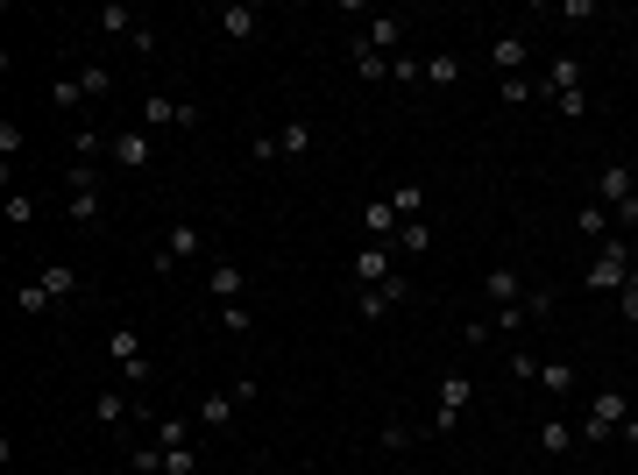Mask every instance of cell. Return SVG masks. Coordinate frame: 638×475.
I'll return each mask as SVG.
<instances>
[{
    "label": "cell",
    "mask_w": 638,
    "mask_h": 475,
    "mask_svg": "<svg viewBox=\"0 0 638 475\" xmlns=\"http://www.w3.org/2000/svg\"><path fill=\"white\" fill-rule=\"evenodd\" d=\"M631 263H638V249H631V234H610V242H596V256H589V291L596 298H617L624 291V277H631Z\"/></svg>",
    "instance_id": "6da1fadb"
},
{
    "label": "cell",
    "mask_w": 638,
    "mask_h": 475,
    "mask_svg": "<svg viewBox=\"0 0 638 475\" xmlns=\"http://www.w3.org/2000/svg\"><path fill=\"white\" fill-rule=\"evenodd\" d=\"M631 419V398H624V390H596V398H589V419H582V440H617V426Z\"/></svg>",
    "instance_id": "7a4b0ae2"
},
{
    "label": "cell",
    "mask_w": 638,
    "mask_h": 475,
    "mask_svg": "<svg viewBox=\"0 0 638 475\" xmlns=\"http://www.w3.org/2000/svg\"><path fill=\"white\" fill-rule=\"evenodd\" d=\"M206 107L199 100H171V93H149L142 100V128H199Z\"/></svg>",
    "instance_id": "3957f363"
},
{
    "label": "cell",
    "mask_w": 638,
    "mask_h": 475,
    "mask_svg": "<svg viewBox=\"0 0 638 475\" xmlns=\"http://www.w3.org/2000/svg\"><path fill=\"white\" fill-rule=\"evenodd\" d=\"M468 398H475V383H468V369H454V376L440 383V405H433L426 433H454V426H461V412H468Z\"/></svg>",
    "instance_id": "277c9868"
},
{
    "label": "cell",
    "mask_w": 638,
    "mask_h": 475,
    "mask_svg": "<svg viewBox=\"0 0 638 475\" xmlns=\"http://www.w3.org/2000/svg\"><path fill=\"white\" fill-rule=\"evenodd\" d=\"M199 249H206V234H199L192 220H171V227H164V242H156V270L171 277V270H178V263H192Z\"/></svg>",
    "instance_id": "5b68a950"
},
{
    "label": "cell",
    "mask_w": 638,
    "mask_h": 475,
    "mask_svg": "<svg viewBox=\"0 0 638 475\" xmlns=\"http://www.w3.org/2000/svg\"><path fill=\"white\" fill-rule=\"evenodd\" d=\"M596 206H610V220L638 206V178H631V164H603V171H596Z\"/></svg>",
    "instance_id": "8992f818"
},
{
    "label": "cell",
    "mask_w": 638,
    "mask_h": 475,
    "mask_svg": "<svg viewBox=\"0 0 638 475\" xmlns=\"http://www.w3.org/2000/svg\"><path fill=\"white\" fill-rule=\"evenodd\" d=\"M405 291H412V277H405V270L383 277V284H362V291H355V320H383L390 305H405Z\"/></svg>",
    "instance_id": "52a82bcc"
},
{
    "label": "cell",
    "mask_w": 638,
    "mask_h": 475,
    "mask_svg": "<svg viewBox=\"0 0 638 475\" xmlns=\"http://www.w3.org/2000/svg\"><path fill=\"white\" fill-rule=\"evenodd\" d=\"M64 199H71V220L93 227V220H100V171H93V164H71V192H64Z\"/></svg>",
    "instance_id": "ba28073f"
},
{
    "label": "cell",
    "mask_w": 638,
    "mask_h": 475,
    "mask_svg": "<svg viewBox=\"0 0 638 475\" xmlns=\"http://www.w3.org/2000/svg\"><path fill=\"white\" fill-rule=\"evenodd\" d=\"M107 355H114V369H128V383H149V362H142V334L135 327H107Z\"/></svg>",
    "instance_id": "9c48e42d"
},
{
    "label": "cell",
    "mask_w": 638,
    "mask_h": 475,
    "mask_svg": "<svg viewBox=\"0 0 638 475\" xmlns=\"http://www.w3.org/2000/svg\"><path fill=\"white\" fill-rule=\"evenodd\" d=\"M107 156L121 171H149L156 164V142H149V128H128V135H107Z\"/></svg>",
    "instance_id": "30bf717a"
},
{
    "label": "cell",
    "mask_w": 638,
    "mask_h": 475,
    "mask_svg": "<svg viewBox=\"0 0 638 475\" xmlns=\"http://www.w3.org/2000/svg\"><path fill=\"white\" fill-rule=\"evenodd\" d=\"M390 249H397V242H362V249H355V291L397 277V270H390Z\"/></svg>",
    "instance_id": "8fae6325"
},
{
    "label": "cell",
    "mask_w": 638,
    "mask_h": 475,
    "mask_svg": "<svg viewBox=\"0 0 638 475\" xmlns=\"http://www.w3.org/2000/svg\"><path fill=\"white\" fill-rule=\"evenodd\" d=\"M483 298H490V305H525V277H518L511 263H490V270H483Z\"/></svg>",
    "instance_id": "7c38bea8"
},
{
    "label": "cell",
    "mask_w": 638,
    "mask_h": 475,
    "mask_svg": "<svg viewBox=\"0 0 638 475\" xmlns=\"http://www.w3.org/2000/svg\"><path fill=\"white\" fill-rule=\"evenodd\" d=\"M362 50H383V57H397V43H405V22H397V15H369V29L355 36Z\"/></svg>",
    "instance_id": "4fadbf2b"
},
{
    "label": "cell",
    "mask_w": 638,
    "mask_h": 475,
    "mask_svg": "<svg viewBox=\"0 0 638 475\" xmlns=\"http://www.w3.org/2000/svg\"><path fill=\"white\" fill-rule=\"evenodd\" d=\"M206 284H213V298H220V305H242V263H234V256H213Z\"/></svg>",
    "instance_id": "5bb4252c"
},
{
    "label": "cell",
    "mask_w": 638,
    "mask_h": 475,
    "mask_svg": "<svg viewBox=\"0 0 638 475\" xmlns=\"http://www.w3.org/2000/svg\"><path fill=\"white\" fill-rule=\"evenodd\" d=\"M213 29H220L227 43H256L263 15H256V8H220V15H213Z\"/></svg>",
    "instance_id": "9a60e30c"
},
{
    "label": "cell",
    "mask_w": 638,
    "mask_h": 475,
    "mask_svg": "<svg viewBox=\"0 0 638 475\" xmlns=\"http://www.w3.org/2000/svg\"><path fill=\"white\" fill-rule=\"evenodd\" d=\"M397 227H405V220H397L390 199H369L362 206V234H369V242H397Z\"/></svg>",
    "instance_id": "2e32d148"
},
{
    "label": "cell",
    "mask_w": 638,
    "mask_h": 475,
    "mask_svg": "<svg viewBox=\"0 0 638 475\" xmlns=\"http://www.w3.org/2000/svg\"><path fill=\"white\" fill-rule=\"evenodd\" d=\"M539 86H546L553 100H568V93H582V64H575V57H553V64H546V78H539Z\"/></svg>",
    "instance_id": "e0dca14e"
},
{
    "label": "cell",
    "mask_w": 638,
    "mask_h": 475,
    "mask_svg": "<svg viewBox=\"0 0 638 475\" xmlns=\"http://www.w3.org/2000/svg\"><path fill=\"white\" fill-rule=\"evenodd\" d=\"M234 412H242V405H234V390H206V398H199V426H213V433H227Z\"/></svg>",
    "instance_id": "ac0fdd59"
},
{
    "label": "cell",
    "mask_w": 638,
    "mask_h": 475,
    "mask_svg": "<svg viewBox=\"0 0 638 475\" xmlns=\"http://www.w3.org/2000/svg\"><path fill=\"white\" fill-rule=\"evenodd\" d=\"M532 383H539V390H553V398H568V390H575L582 376H575V362H553V355H539V376H532Z\"/></svg>",
    "instance_id": "d6986e66"
},
{
    "label": "cell",
    "mask_w": 638,
    "mask_h": 475,
    "mask_svg": "<svg viewBox=\"0 0 638 475\" xmlns=\"http://www.w3.org/2000/svg\"><path fill=\"white\" fill-rule=\"evenodd\" d=\"M490 64H497L504 78H518V71H525V36H518V29H504V36L490 43Z\"/></svg>",
    "instance_id": "ffe728a7"
},
{
    "label": "cell",
    "mask_w": 638,
    "mask_h": 475,
    "mask_svg": "<svg viewBox=\"0 0 638 475\" xmlns=\"http://www.w3.org/2000/svg\"><path fill=\"white\" fill-rule=\"evenodd\" d=\"M532 440H539V454H546V461H561V454L575 447V426H568V419H539V433H532Z\"/></svg>",
    "instance_id": "44dd1931"
},
{
    "label": "cell",
    "mask_w": 638,
    "mask_h": 475,
    "mask_svg": "<svg viewBox=\"0 0 638 475\" xmlns=\"http://www.w3.org/2000/svg\"><path fill=\"white\" fill-rule=\"evenodd\" d=\"M575 227H582V242H610V234H617V220H610V206H596V199H582V213H575Z\"/></svg>",
    "instance_id": "7402d4cb"
},
{
    "label": "cell",
    "mask_w": 638,
    "mask_h": 475,
    "mask_svg": "<svg viewBox=\"0 0 638 475\" xmlns=\"http://www.w3.org/2000/svg\"><path fill=\"white\" fill-rule=\"evenodd\" d=\"M93 29H100V36H128V43H135V29H142V15H128V8H114V0H107V8L93 15Z\"/></svg>",
    "instance_id": "603a6c76"
},
{
    "label": "cell",
    "mask_w": 638,
    "mask_h": 475,
    "mask_svg": "<svg viewBox=\"0 0 638 475\" xmlns=\"http://www.w3.org/2000/svg\"><path fill=\"white\" fill-rule=\"evenodd\" d=\"M36 284H43L57 305H64V298H78V270H71V263H43V277H36Z\"/></svg>",
    "instance_id": "cb8c5ba5"
},
{
    "label": "cell",
    "mask_w": 638,
    "mask_h": 475,
    "mask_svg": "<svg viewBox=\"0 0 638 475\" xmlns=\"http://www.w3.org/2000/svg\"><path fill=\"white\" fill-rule=\"evenodd\" d=\"M383 199L397 206V220H426V185H390Z\"/></svg>",
    "instance_id": "d4e9b609"
},
{
    "label": "cell",
    "mask_w": 638,
    "mask_h": 475,
    "mask_svg": "<svg viewBox=\"0 0 638 475\" xmlns=\"http://www.w3.org/2000/svg\"><path fill=\"white\" fill-rule=\"evenodd\" d=\"M15 312H29V320H43V312H57V298L29 277V284H15Z\"/></svg>",
    "instance_id": "484cf974"
},
{
    "label": "cell",
    "mask_w": 638,
    "mask_h": 475,
    "mask_svg": "<svg viewBox=\"0 0 638 475\" xmlns=\"http://www.w3.org/2000/svg\"><path fill=\"white\" fill-rule=\"evenodd\" d=\"M426 64V86H454V78H461V57L454 50H433V57H419Z\"/></svg>",
    "instance_id": "4316f807"
},
{
    "label": "cell",
    "mask_w": 638,
    "mask_h": 475,
    "mask_svg": "<svg viewBox=\"0 0 638 475\" xmlns=\"http://www.w3.org/2000/svg\"><path fill=\"white\" fill-rule=\"evenodd\" d=\"M312 142H319V135H312L305 121H284V128H277V149H284V156H312Z\"/></svg>",
    "instance_id": "83f0119b"
},
{
    "label": "cell",
    "mask_w": 638,
    "mask_h": 475,
    "mask_svg": "<svg viewBox=\"0 0 638 475\" xmlns=\"http://www.w3.org/2000/svg\"><path fill=\"white\" fill-rule=\"evenodd\" d=\"M86 100H93V93L78 86V71H71V78H57V86H50V107H64V114H71V107H86Z\"/></svg>",
    "instance_id": "f1b7e54d"
},
{
    "label": "cell",
    "mask_w": 638,
    "mask_h": 475,
    "mask_svg": "<svg viewBox=\"0 0 638 475\" xmlns=\"http://www.w3.org/2000/svg\"><path fill=\"white\" fill-rule=\"evenodd\" d=\"M93 419H100V426H121V419H128V398H121V390H100V398H93Z\"/></svg>",
    "instance_id": "f546056e"
},
{
    "label": "cell",
    "mask_w": 638,
    "mask_h": 475,
    "mask_svg": "<svg viewBox=\"0 0 638 475\" xmlns=\"http://www.w3.org/2000/svg\"><path fill=\"white\" fill-rule=\"evenodd\" d=\"M78 86H86L93 100H107V93H114V71H107V64H78Z\"/></svg>",
    "instance_id": "4dcf8cb0"
},
{
    "label": "cell",
    "mask_w": 638,
    "mask_h": 475,
    "mask_svg": "<svg viewBox=\"0 0 638 475\" xmlns=\"http://www.w3.org/2000/svg\"><path fill=\"white\" fill-rule=\"evenodd\" d=\"M397 249L426 256V249H433V227H426V220H405V227H397Z\"/></svg>",
    "instance_id": "1f68e13d"
},
{
    "label": "cell",
    "mask_w": 638,
    "mask_h": 475,
    "mask_svg": "<svg viewBox=\"0 0 638 475\" xmlns=\"http://www.w3.org/2000/svg\"><path fill=\"white\" fill-rule=\"evenodd\" d=\"M156 447H192V419H156Z\"/></svg>",
    "instance_id": "d6a6232c"
},
{
    "label": "cell",
    "mask_w": 638,
    "mask_h": 475,
    "mask_svg": "<svg viewBox=\"0 0 638 475\" xmlns=\"http://www.w3.org/2000/svg\"><path fill=\"white\" fill-rule=\"evenodd\" d=\"M128 468L135 475H164V447H156V440L149 447H128Z\"/></svg>",
    "instance_id": "836d02e7"
},
{
    "label": "cell",
    "mask_w": 638,
    "mask_h": 475,
    "mask_svg": "<svg viewBox=\"0 0 638 475\" xmlns=\"http://www.w3.org/2000/svg\"><path fill=\"white\" fill-rule=\"evenodd\" d=\"M617 312H624V327L638 334V263H631V277H624V291H617Z\"/></svg>",
    "instance_id": "e575fe53"
},
{
    "label": "cell",
    "mask_w": 638,
    "mask_h": 475,
    "mask_svg": "<svg viewBox=\"0 0 638 475\" xmlns=\"http://www.w3.org/2000/svg\"><path fill=\"white\" fill-rule=\"evenodd\" d=\"M355 78H390V57H383V50H362V43H355Z\"/></svg>",
    "instance_id": "d590c367"
},
{
    "label": "cell",
    "mask_w": 638,
    "mask_h": 475,
    "mask_svg": "<svg viewBox=\"0 0 638 475\" xmlns=\"http://www.w3.org/2000/svg\"><path fill=\"white\" fill-rule=\"evenodd\" d=\"M164 475H199V447H164Z\"/></svg>",
    "instance_id": "8d00e7d4"
},
{
    "label": "cell",
    "mask_w": 638,
    "mask_h": 475,
    "mask_svg": "<svg viewBox=\"0 0 638 475\" xmlns=\"http://www.w3.org/2000/svg\"><path fill=\"white\" fill-rule=\"evenodd\" d=\"M220 327H227V334H249L256 312H249V305H220Z\"/></svg>",
    "instance_id": "74e56055"
},
{
    "label": "cell",
    "mask_w": 638,
    "mask_h": 475,
    "mask_svg": "<svg viewBox=\"0 0 638 475\" xmlns=\"http://www.w3.org/2000/svg\"><path fill=\"white\" fill-rule=\"evenodd\" d=\"M15 156H22V128H15V121H0V164L15 171Z\"/></svg>",
    "instance_id": "f35d334b"
},
{
    "label": "cell",
    "mask_w": 638,
    "mask_h": 475,
    "mask_svg": "<svg viewBox=\"0 0 638 475\" xmlns=\"http://www.w3.org/2000/svg\"><path fill=\"white\" fill-rule=\"evenodd\" d=\"M36 220V199L29 192H8V227H29Z\"/></svg>",
    "instance_id": "ab89813d"
},
{
    "label": "cell",
    "mask_w": 638,
    "mask_h": 475,
    "mask_svg": "<svg viewBox=\"0 0 638 475\" xmlns=\"http://www.w3.org/2000/svg\"><path fill=\"white\" fill-rule=\"evenodd\" d=\"M497 100H504V107H525V100H532V78H504Z\"/></svg>",
    "instance_id": "60d3db41"
},
{
    "label": "cell",
    "mask_w": 638,
    "mask_h": 475,
    "mask_svg": "<svg viewBox=\"0 0 638 475\" xmlns=\"http://www.w3.org/2000/svg\"><path fill=\"white\" fill-rule=\"evenodd\" d=\"M249 156H256V164H277V156H284V149H277V128H270V135H249Z\"/></svg>",
    "instance_id": "b9f144b4"
},
{
    "label": "cell",
    "mask_w": 638,
    "mask_h": 475,
    "mask_svg": "<svg viewBox=\"0 0 638 475\" xmlns=\"http://www.w3.org/2000/svg\"><path fill=\"white\" fill-rule=\"evenodd\" d=\"M504 369H511V383H532V376H539V355H525V348H518Z\"/></svg>",
    "instance_id": "7bdbcfd3"
},
{
    "label": "cell",
    "mask_w": 638,
    "mask_h": 475,
    "mask_svg": "<svg viewBox=\"0 0 638 475\" xmlns=\"http://www.w3.org/2000/svg\"><path fill=\"white\" fill-rule=\"evenodd\" d=\"M617 440H624V447H638V412H631V419L617 426Z\"/></svg>",
    "instance_id": "ee69618b"
},
{
    "label": "cell",
    "mask_w": 638,
    "mask_h": 475,
    "mask_svg": "<svg viewBox=\"0 0 638 475\" xmlns=\"http://www.w3.org/2000/svg\"><path fill=\"white\" fill-rule=\"evenodd\" d=\"M242 475H270V468H242Z\"/></svg>",
    "instance_id": "f6af8a7d"
}]
</instances>
